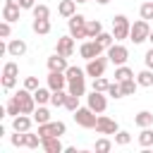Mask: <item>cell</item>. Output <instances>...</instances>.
Wrapping results in <instances>:
<instances>
[{
	"instance_id": "obj_33",
	"label": "cell",
	"mask_w": 153,
	"mask_h": 153,
	"mask_svg": "<svg viewBox=\"0 0 153 153\" xmlns=\"http://www.w3.org/2000/svg\"><path fill=\"white\" fill-rule=\"evenodd\" d=\"M31 12H33V19H48L50 17V7L48 5H36Z\"/></svg>"
},
{
	"instance_id": "obj_15",
	"label": "cell",
	"mask_w": 153,
	"mask_h": 153,
	"mask_svg": "<svg viewBox=\"0 0 153 153\" xmlns=\"http://www.w3.org/2000/svg\"><path fill=\"white\" fill-rule=\"evenodd\" d=\"M31 124H33V117L31 115H17V117H12V129L14 131H29L31 129Z\"/></svg>"
},
{
	"instance_id": "obj_34",
	"label": "cell",
	"mask_w": 153,
	"mask_h": 153,
	"mask_svg": "<svg viewBox=\"0 0 153 153\" xmlns=\"http://www.w3.org/2000/svg\"><path fill=\"white\" fill-rule=\"evenodd\" d=\"M108 86H110V81H108L105 76H96L91 88H93V91H100V93H108Z\"/></svg>"
},
{
	"instance_id": "obj_9",
	"label": "cell",
	"mask_w": 153,
	"mask_h": 153,
	"mask_svg": "<svg viewBox=\"0 0 153 153\" xmlns=\"http://www.w3.org/2000/svg\"><path fill=\"white\" fill-rule=\"evenodd\" d=\"M86 105H88L93 112L103 115L105 108H108V98H105V93H100V91H91V93L86 96Z\"/></svg>"
},
{
	"instance_id": "obj_5",
	"label": "cell",
	"mask_w": 153,
	"mask_h": 153,
	"mask_svg": "<svg viewBox=\"0 0 153 153\" xmlns=\"http://www.w3.org/2000/svg\"><path fill=\"white\" fill-rule=\"evenodd\" d=\"M129 31H131V22L124 14H115L112 17V36H115V41L129 38Z\"/></svg>"
},
{
	"instance_id": "obj_18",
	"label": "cell",
	"mask_w": 153,
	"mask_h": 153,
	"mask_svg": "<svg viewBox=\"0 0 153 153\" xmlns=\"http://www.w3.org/2000/svg\"><path fill=\"white\" fill-rule=\"evenodd\" d=\"M67 91L69 93H74V96H86V76L84 79H69L67 81Z\"/></svg>"
},
{
	"instance_id": "obj_42",
	"label": "cell",
	"mask_w": 153,
	"mask_h": 153,
	"mask_svg": "<svg viewBox=\"0 0 153 153\" xmlns=\"http://www.w3.org/2000/svg\"><path fill=\"white\" fill-rule=\"evenodd\" d=\"M108 96H110V98H115V100L124 96V93H122V86H120V81H115V84L110 81V86H108Z\"/></svg>"
},
{
	"instance_id": "obj_48",
	"label": "cell",
	"mask_w": 153,
	"mask_h": 153,
	"mask_svg": "<svg viewBox=\"0 0 153 153\" xmlns=\"http://www.w3.org/2000/svg\"><path fill=\"white\" fill-rule=\"evenodd\" d=\"M148 43L153 45V29H151V33H148Z\"/></svg>"
},
{
	"instance_id": "obj_35",
	"label": "cell",
	"mask_w": 153,
	"mask_h": 153,
	"mask_svg": "<svg viewBox=\"0 0 153 153\" xmlns=\"http://www.w3.org/2000/svg\"><path fill=\"white\" fill-rule=\"evenodd\" d=\"M65 108H67L69 112L79 110V108H81V105H79V96H74V93H69V91H67V100H65Z\"/></svg>"
},
{
	"instance_id": "obj_43",
	"label": "cell",
	"mask_w": 153,
	"mask_h": 153,
	"mask_svg": "<svg viewBox=\"0 0 153 153\" xmlns=\"http://www.w3.org/2000/svg\"><path fill=\"white\" fill-rule=\"evenodd\" d=\"M5 2H12V5H19L22 10H33V7H36V0H5Z\"/></svg>"
},
{
	"instance_id": "obj_23",
	"label": "cell",
	"mask_w": 153,
	"mask_h": 153,
	"mask_svg": "<svg viewBox=\"0 0 153 153\" xmlns=\"http://www.w3.org/2000/svg\"><path fill=\"white\" fill-rule=\"evenodd\" d=\"M139 146H141V148H151V146H153V129H151V127H143V129L139 131Z\"/></svg>"
},
{
	"instance_id": "obj_19",
	"label": "cell",
	"mask_w": 153,
	"mask_h": 153,
	"mask_svg": "<svg viewBox=\"0 0 153 153\" xmlns=\"http://www.w3.org/2000/svg\"><path fill=\"white\" fill-rule=\"evenodd\" d=\"M19 5H12V2H5L2 5V19L5 22H19Z\"/></svg>"
},
{
	"instance_id": "obj_17",
	"label": "cell",
	"mask_w": 153,
	"mask_h": 153,
	"mask_svg": "<svg viewBox=\"0 0 153 153\" xmlns=\"http://www.w3.org/2000/svg\"><path fill=\"white\" fill-rule=\"evenodd\" d=\"M41 148H43L45 153H62V151H65V146L60 143V136H48V139H43Z\"/></svg>"
},
{
	"instance_id": "obj_10",
	"label": "cell",
	"mask_w": 153,
	"mask_h": 153,
	"mask_svg": "<svg viewBox=\"0 0 153 153\" xmlns=\"http://www.w3.org/2000/svg\"><path fill=\"white\" fill-rule=\"evenodd\" d=\"M96 131L98 134H117L120 131V127H117V122L112 120V117H108V115H98V122H96Z\"/></svg>"
},
{
	"instance_id": "obj_1",
	"label": "cell",
	"mask_w": 153,
	"mask_h": 153,
	"mask_svg": "<svg viewBox=\"0 0 153 153\" xmlns=\"http://www.w3.org/2000/svg\"><path fill=\"white\" fill-rule=\"evenodd\" d=\"M86 17L84 14H74V17H69L67 19V26H69V36H74L76 41H86L88 36H86Z\"/></svg>"
},
{
	"instance_id": "obj_11",
	"label": "cell",
	"mask_w": 153,
	"mask_h": 153,
	"mask_svg": "<svg viewBox=\"0 0 153 153\" xmlns=\"http://www.w3.org/2000/svg\"><path fill=\"white\" fill-rule=\"evenodd\" d=\"M74 36H60L57 38V45H55V53H60V55H65V57H72L74 55Z\"/></svg>"
},
{
	"instance_id": "obj_7",
	"label": "cell",
	"mask_w": 153,
	"mask_h": 153,
	"mask_svg": "<svg viewBox=\"0 0 153 153\" xmlns=\"http://www.w3.org/2000/svg\"><path fill=\"white\" fill-rule=\"evenodd\" d=\"M103 45L96 41V38H86L81 45H79V55L84 57V60H93V57H98V55H103Z\"/></svg>"
},
{
	"instance_id": "obj_3",
	"label": "cell",
	"mask_w": 153,
	"mask_h": 153,
	"mask_svg": "<svg viewBox=\"0 0 153 153\" xmlns=\"http://www.w3.org/2000/svg\"><path fill=\"white\" fill-rule=\"evenodd\" d=\"M14 100L19 103V108H22V112L24 115H33V110H36V98H33V91H29V88H19L17 93H14Z\"/></svg>"
},
{
	"instance_id": "obj_45",
	"label": "cell",
	"mask_w": 153,
	"mask_h": 153,
	"mask_svg": "<svg viewBox=\"0 0 153 153\" xmlns=\"http://www.w3.org/2000/svg\"><path fill=\"white\" fill-rule=\"evenodd\" d=\"M17 86V76H2V88L5 91H12Z\"/></svg>"
},
{
	"instance_id": "obj_37",
	"label": "cell",
	"mask_w": 153,
	"mask_h": 153,
	"mask_svg": "<svg viewBox=\"0 0 153 153\" xmlns=\"http://www.w3.org/2000/svg\"><path fill=\"white\" fill-rule=\"evenodd\" d=\"M65 74H67V81H69V79H84V76H88L86 69H79V67H67Z\"/></svg>"
},
{
	"instance_id": "obj_20",
	"label": "cell",
	"mask_w": 153,
	"mask_h": 153,
	"mask_svg": "<svg viewBox=\"0 0 153 153\" xmlns=\"http://www.w3.org/2000/svg\"><path fill=\"white\" fill-rule=\"evenodd\" d=\"M50 96H53V88L50 86H38L36 91H33V98H36V103L38 105H45V103H50Z\"/></svg>"
},
{
	"instance_id": "obj_26",
	"label": "cell",
	"mask_w": 153,
	"mask_h": 153,
	"mask_svg": "<svg viewBox=\"0 0 153 153\" xmlns=\"http://www.w3.org/2000/svg\"><path fill=\"white\" fill-rule=\"evenodd\" d=\"M136 81H139V86H146V88L153 86V69H148V67L141 69V72L136 74Z\"/></svg>"
},
{
	"instance_id": "obj_49",
	"label": "cell",
	"mask_w": 153,
	"mask_h": 153,
	"mask_svg": "<svg viewBox=\"0 0 153 153\" xmlns=\"http://www.w3.org/2000/svg\"><path fill=\"white\" fill-rule=\"evenodd\" d=\"M96 2H98V5H108L110 0H96Z\"/></svg>"
},
{
	"instance_id": "obj_36",
	"label": "cell",
	"mask_w": 153,
	"mask_h": 153,
	"mask_svg": "<svg viewBox=\"0 0 153 153\" xmlns=\"http://www.w3.org/2000/svg\"><path fill=\"white\" fill-rule=\"evenodd\" d=\"M96 41H98V43H100V45H103V48L108 50V48H110V45L115 43V36H112V33H105V31H103V33H98V36H96Z\"/></svg>"
},
{
	"instance_id": "obj_27",
	"label": "cell",
	"mask_w": 153,
	"mask_h": 153,
	"mask_svg": "<svg viewBox=\"0 0 153 153\" xmlns=\"http://www.w3.org/2000/svg\"><path fill=\"white\" fill-rule=\"evenodd\" d=\"M131 76H134V72H131L127 65L115 67V81H127V79H131Z\"/></svg>"
},
{
	"instance_id": "obj_8",
	"label": "cell",
	"mask_w": 153,
	"mask_h": 153,
	"mask_svg": "<svg viewBox=\"0 0 153 153\" xmlns=\"http://www.w3.org/2000/svg\"><path fill=\"white\" fill-rule=\"evenodd\" d=\"M108 62H110V60H108V55H105V57H100V55H98V57H93V60H86V74H88V76H93V79H96V76H103V74H105Z\"/></svg>"
},
{
	"instance_id": "obj_30",
	"label": "cell",
	"mask_w": 153,
	"mask_h": 153,
	"mask_svg": "<svg viewBox=\"0 0 153 153\" xmlns=\"http://www.w3.org/2000/svg\"><path fill=\"white\" fill-rule=\"evenodd\" d=\"M93 148H96V153H108V151H112V141H110V139H105V134H103L100 139H96Z\"/></svg>"
},
{
	"instance_id": "obj_39",
	"label": "cell",
	"mask_w": 153,
	"mask_h": 153,
	"mask_svg": "<svg viewBox=\"0 0 153 153\" xmlns=\"http://www.w3.org/2000/svg\"><path fill=\"white\" fill-rule=\"evenodd\" d=\"M115 143H117V146H129V143H131V134L120 129V131L115 134Z\"/></svg>"
},
{
	"instance_id": "obj_40",
	"label": "cell",
	"mask_w": 153,
	"mask_h": 153,
	"mask_svg": "<svg viewBox=\"0 0 153 153\" xmlns=\"http://www.w3.org/2000/svg\"><path fill=\"white\" fill-rule=\"evenodd\" d=\"M10 141H12V146H17V148L26 146V131H14V134L10 136Z\"/></svg>"
},
{
	"instance_id": "obj_51",
	"label": "cell",
	"mask_w": 153,
	"mask_h": 153,
	"mask_svg": "<svg viewBox=\"0 0 153 153\" xmlns=\"http://www.w3.org/2000/svg\"><path fill=\"white\" fill-rule=\"evenodd\" d=\"M151 148H153V146H151Z\"/></svg>"
},
{
	"instance_id": "obj_41",
	"label": "cell",
	"mask_w": 153,
	"mask_h": 153,
	"mask_svg": "<svg viewBox=\"0 0 153 153\" xmlns=\"http://www.w3.org/2000/svg\"><path fill=\"white\" fill-rule=\"evenodd\" d=\"M2 76H19V67H17V62H5V67H2Z\"/></svg>"
},
{
	"instance_id": "obj_6",
	"label": "cell",
	"mask_w": 153,
	"mask_h": 153,
	"mask_svg": "<svg viewBox=\"0 0 153 153\" xmlns=\"http://www.w3.org/2000/svg\"><path fill=\"white\" fill-rule=\"evenodd\" d=\"M108 60L115 65V67H120V65H127V60H129V50H127V45H122L120 41H115L108 50Z\"/></svg>"
},
{
	"instance_id": "obj_28",
	"label": "cell",
	"mask_w": 153,
	"mask_h": 153,
	"mask_svg": "<svg viewBox=\"0 0 153 153\" xmlns=\"http://www.w3.org/2000/svg\"><path fill=\"white\" fill-rule=\"evenodd\" d=\"M120 86H122V93H124V96H131V93H136L139 81H136V76H131V79H127V81H120Z\"/></svg>"
},
{
	"instance_id": "obj_22",
	"label": "cell",
	"mask_w": 153,
	"mask_h": 153,
	"mask_svg": "<svg viewBox=\"0 0 153 153\" xmlns=\"http://www.w3.org/2000/svg\"><path fill=\"white\" fill-rule=\"evenodd\" d=\"M134 124L136 127H151L153 124V112L151 110H141V112H136V117H134Z\"/></svg>"
},
{
	"instance_id": "obj_12",
	"label": "cell",
	"mask_w": 153,
	"mask_h": 153,
	"mask_svg": "<svg viewBox=\"0 0 153 153\" xmlns=\"http://www.w3.org/2000/svg\"><path fill=\"white\" fill-rule=\"evenodd\" d=\"M67 57L65 55H60V53H53L50 57H48V72H67Z\"/></svg>"
},
{
	"instance_id": "obj_29",
	"label": "cell",
	"mask_w": 153,
	"mask_h": 153,
	"mask_svg": "<svg viewBox=\"0 0 153 153\" xmlns=\"http://www.w3.org/2000/svg\"><path fill=\"white\" fill-rule=\"evenodd\" d=\"M65 100H67V91H65V88L53 91V96H50V105H55V108H65Z\"/></svg>"
},
{
	"instance_id": "obj_25",
	"label": "cell",
	"mask_w": 153,
	"mask_h": 153,
	"mask_svg": "<svg viewBox=\"0 0 153 153\" xmlns=\"http://www.w3.org/2000/svg\"><path fill=\"white\" fill-rule=\"evenodd\" d=\"M98 33H103V24H100L98 19H88V22H86V36H88V38H96Z\"/></svg>"
},
{
	"instance_id": "obj_21",
	"label": "cell",
	"mask_w": 153,
	"mask_h": 153,
	"mask_svg": "<svg viewBox=\"0 0 153 153\" xmlns=\"http://www.w3.org/2000/svg\"><path fill=\"white\" fill-rule=\"evenodd\" d=\"M31 117H33L36 124H45V122H50V110L45 105H36V110H33Z\"/></svg>"
},
{
	"instance_id": "obj_47",
	"label": "cell",
	"mask_w": 153,
	"mask_h": 153,
	"mask_svg": "<svg viewBox=\"0 0 153 153\" xmlns=\"http://www.w3.org/2000/svg\"><path fill=\"white\" fill-rule=\"evenodd\" d=\"M143 65H146L148 69H153V45L146 50V55H143Z\"/></svg>"
},
{
	"instance_id": "obj_4",
	"label": "cell",
	"mask_w": 153,
	"mask_h": 153,
	"mask_svg": "<svg viewBox=\"0 0 153 153\" xmlns=\"http://www.w3.org/2000/svg\"><path fill=\"white\" fill-rule=\"evenodd\" d=\"M74 115V122L79 124V127H84V129H96V122H98V112H93L88 105L86 108H79V110H74L72 112Z\"/></svg>"
},
{
	"instance_id": "obj_44",
	"label": "cell",
	"mask_w": 153,
	"mask_h": 153,
	"mask_svg": "<svg viewBox=\"0 0 153 153\" xmlns=\"http://www.w3.org/2000/svg\"><path fill=\"white\" fill-rule=\"evenodd\" d=\"M12 22H5L2 19V24H0V38H10V33H12V26H10Z\"/></svg>"
},
{
	"instance_id": "obj_13",
	"label": "cell",
	"mask_w": 153,
	"mask_h": 153,
	"mask_svg": "<svg viewBox=\"0 0 153 153\" xmlns=\"http://www.w3.org/2000/svg\"><path fill=\"white\" fill-rule=\"evenodd\" d=\"M48 86L53 91H60V88H67V74L65 72H48Z\"/></svg>"
},
{
	"instance_id": "obj_31",
	"label": "cell",
	"mask_w": 153,
	"mask_h": 153,
	"mask_svg": "<svg viewBox=\"0 0 153 153\" xmlns=\"http://www.w3.org/2000/svg\"><path fill=\"white\" fill-rule=\"evenodd\" d=\"M5 112H7L10 117H17V115H22V108H19V103L14 100V96H10V100L5 103Z\"/></svg>"
},
{
	"instance_id": "obj_38",
	"label": "cell",
	"mask_w": 153,
	"mask_h": 153,
	"mask_svg": "<svg viewBox=\"0 0 153 153\" xmlns=\"http://www.w3.org/2000/svg\"><path fill=\"white\" fill-rule=\"evenodd\" d=\"M65 131H67V124H65V122H60V120L53 122V120H50V134H53V136H62Z\"/></svg>"
},
{
	"instance_id": "obj_32",
	"label": "cell",
	"mask_w": 153,
	"mask_h": 153,
	"mask_svg": "<svg viewBox=\"0 0 153 153\" xmlns=\"http://www.w3.org/2000/svg\"><path fill=\"white\" fill-rule=\"evenodd\" d=\"M139 14H141V19L151 22V19H153V0H148V2H141V7H139Z\"/></svg>"
},
{
	"instance_id": "obj_14",
	"label": "cell",
	"mask_w": 153,
	"mask_h": 153,
	"mask_svg": "<svg viewBox=\"0 0 153 153\" xmlns=\"http://www.w3.org/2000/svg\"><path fill=\"white\" fill-rule=\"evenodd\" d=\"M24 53H26V41H22V38H10L7 41V55L22 57Z\"/></svg>"
},
{
	"instance_id": "obj_24",
	"label": "cell",
	"mask_w": 153,
	"mask_h": 153,
	"mask_svg": "<svg viewBox=\"0 0 153 153\" xmlns=\"http://www.w3.org/2000/svg\"><path fill=\"white\" fill-rule=\"evenodd\" d=\"M31 29H33L38 36H48V33H50V19H33Z\"/></svg>"
},
{
	"instance_id": "obj_50",
	"label": "cell",
	"mask_w": 153,
	"mask_h": 153,
	"mask_svg": "<svg viewBox=\"0 0 153 153\" xmlns=\"http://www.w3.org/2000/svg\"><path fill=\"white\" fill-rule=\"evenodd\" d=\"M76 2H91V0H76Z\"/></svg>"
},
{
	"instance_id": "obj_46",
	"label": "cell",
	"mask_w": 153,
	"mask_h": 153,
	"mask_svg": "<svg viewBox=\"0 0 153 153\" xmlns=\"http://www.w3.org/2000/svg\"><path fill=\"white\" fill-rule=\"evenodd\" d=\"M38 86H41V84H38V79H36V76H26V79H24V88H29V91H36Z\"/></svg>"
},
{
	"instance_id": "obj_2",
	"label": "cell",
	"mask_w": 153,
	"mask_h": 153,
	"mask_svg": "<svg viewBox=\"0 0 153 153\" xmlns=\"http://www.w3.org/2000/svg\"><path fill=\"white\" fill-rule=\"evenodd\" d=\"M148 33H151V24H148L146 19H136V22L131 24V31H129V41H131L134 45H139V43L148 41Z\"/></svg>"
},
{
	"instance_id": "obj_16",
	"label": "cell",
	"mask_w": 153,
	"mask_h": 153,
	"mask_svg": "<svg viewBox=\"0 0 153 153\" xmlns=\"http://www.w3.org/2000/svg\"><path fill=\"white\" fill-rule=\"evenodd\" d=\"M57 14L65 17V19L74 17L76 14V0H60L57 2Z\"/></svg>"
}]
</instances>
